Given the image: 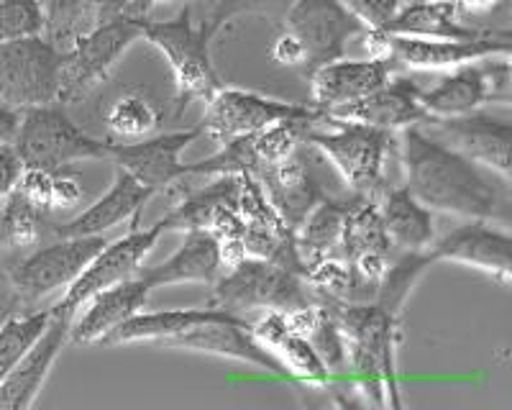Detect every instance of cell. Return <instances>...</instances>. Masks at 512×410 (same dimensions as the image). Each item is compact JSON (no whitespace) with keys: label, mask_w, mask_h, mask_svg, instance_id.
I'll use <instances>...</instances> for the list:
<instances>
[{"label":"cell","mask_w":512,"mask_h":410,"mask_svg":"<svg viewBox=\"0 0 512 410\" xmlns=\"http://www.w3.org/2000/svg\"><path fill=\"white\" fill-rule=\"evenodd\" d=\"M397 147L405 188L428 211L454 213L469 221L510 223V182L497 185L484 167L418 126L402 129Z\"/></svg>","instance_id":"obj_1"},{"label":"cell","mask_w":512,"mask_h":410,"mask_svg":"<svg viewBox=\"0 0 512 410\" xmlns=\"http://www.w3.org/2000/svg\"><path fill=\"white\" fill-rule=\"evenodd\" d=\"M344 328L349 341V369L356 375L361 403L400 410L397 341L400 318L377 303H318Z\"/></svg>","instance_id":"obj_2"},{"label":"cell","mask_w":512,"mask_h":410,"mask_svg":"<svg viewBox=\"0 0 512 410\" xmlns=\"http://www.w3.org/2000/svg\"><path fill=\"white\" fill-rule=\"evenodd\" d=\"M141 39H146L164 57L175 80V116L180 118L190 103L210 98L221 88L218 72L210 57L216 36L195 21L192 6H185L175 18H139Z\"/></svg>","instance_id":"obj_3"},{"label":"cell","mask_w":512,"mask_h":410,"mask_svg":"<svg viewBox=\"0 0 512 410\" xmlns=\"http://www.w3.org/2000/svg\"><path fill=\"white\" fill-rule=\"evenodd\" d=\"M208 305L244 318L246 311H305L315 305V295L300 272L246 254L226 267L213 285Z\"/></svg>","instance_id":"obj_4"},{"label":"cell","mask_w":512,"mask_h":410,"mask_svg":"<svg viewBox=\"0 0 512 410\" xmlns=\"http://www.w3.org/2000/svg\"><path fill=\"white\" fill-rule=\"evenodd\" d=\"M139 39V18L118 16L90 26L59 47V103L88 98Z\"/></svg>","instance_id":"obj_5"},{"label":"cell","mask_w":512,"mask_h":410,"mask_svg":"<svg viewBox=\"0 0 512 410\" xmlns=\"http://www.w3.org/2000/svg\"><path fill=\"white\" fill-rule=\"evenodd\" d=\"M331 129H313L305 134V144L320 152L344 177V182L354 190V195L379 198L384 193V164L387 154L392 152L390 131L372 129L364 123L341 121L328 116Z\"/></svg>","instance_id":"obj_6"},{"label":"cell","mask_w":512,"mask_h":410,"mask_svg":"<svg viewBox=\"0 0 512 410\" xmlns=\"http://www.w3.org/2000/svg\"><path fill=\"white\" fill-rule=\"evenodd\" d=\"M13 147L24 167L44 170H64L72 162L111 157V141H100L82 131L59 103L21 113Z\"/></svg>","instance_id":"obj_7"},{"label":"cell","mask_w":512,"mask_h":410,"mask_svg":"<svg viewBox=\"0 0 512 410\" xmlns=\"http://www.w3.org/2000/svg\"><path fill=\"white\" fill-rule=\"evenodd\" d=\"M108 244V236H57L52 244L36 246L6 267V282L24 308L70 287L90 259Z\"/></svg>","instance_id":"obj_8"},{"label":"cell","mask_w":512,"mask_h":410,"mask_svg":"<svg viewBox=\"0 0 512 410\" xmlns=\"http://www.w3.org/2000/svg\"><path fill=\"white\" fill-rule=\"evenodd\" d=\"M328 113L318 111L315 106L305 103H292V100L269 98V95L254 93V90L241 88H221L205 100L203 113V136L223 144L236 136L256 134V131L274 126L282 121H313L323 123Z\"/></svg>","instance_id":"obj_9"},{"label":"cell","mask_w":512,"mask_h":410,"mask_svg":"<svg viewBox=\"0 0 512 410\" xmlns=\"http://www.w3.org/2000/svg\"><path fill=\"white\" fill-rule=\"evenodd\" d=\"M0 103L24 113L59 103V49L44 34L0 44Z\"/></svg>","instance_id":"obj_10"},{"label":"cell","mask_w":512,"mask_h":410,"mask_svg":"<svg viewBox=\"0 0 512 410\" xmlns=\"http://www.w3.org/2000/svg\"><path fill=\"white\" fill-rule=\"evenodd\" d=\"M162 234V221H154L152 226H141V218L131 221L128 234H123L121 239H108V244L90 259L88 267L67 287L64 298L54 305L52 311L72 321L82 311V305L88 303L93 295H98L100 290H108L118 282H126L139 275L141 262L157 246Z\"/></svg>","instance_id":"obj_11"},{"label":"cell","mask_w":512,"mask_h":410,"mask_svg":"<svg viewBox=\"0 0 512 410\" xmlns=\"http://www.w3.org/2000/svg\"><path fill=\"white\" fill-rule=\"evenodd\" d=\"M372 57H387L410 70H456L479 59L510 57V31H492L482 39H408V36H387L382 31H367Z\"/></svg>","instance_id":"obj_12"},{"label":"cell","mask_w":512,"mask_h":410,"mask_svg":"<svg viewBox=\"0 0 512 410\" xmlns=\"http://www.w3.org/2000/svg\"><path fill=\"white\" fill-rule=\"evenodd\" d=\"M280 26L303 49L305 77L344 57L351 36L367 31L338 0H292Z\"/></svg>","instance_id":"obj_13"},{"label":"cell","mask_w":512,"mask_h":410,"mask_svg":"<svg viewBox=\"0 0 512 410\" xmlns=\"http://www.w3.org/2000/svg\"><path fill=\"white\" fill-rule=\"evenodd\" d=\"M428 116H464L487 103H510V57H489L456 67L431 90H420Z\"/></svg>","instance_id":"obj_14"},{"label":"cell","mask_w":512,"mask_h":410,"mask_svg":"<svg viewBox=\"0 0 512 410\" xmlns=\"http://www.w3.org/2000/svg\"><path fill=\"white\" fill-rule=\"evenodd\" d=\"M418 129L443 141L446 147L456 149L466 159L510 182V147L512 123L507 116L492 113H464V116H425Z\"/></svg>","instance_id":"obj_15"},{"label":"cell","mask_w":512,"mask_h":410,"mask_svg":"<svg viewBox=\"0 0 512 410\" xmlns=\"http://www.w3.org/2000/svg\"><path fill=\"white\" fill-rule=\"evenodd\" d=\"M200 136H203V129L198 123L192 129L167 131V134H154L139 141H123V144L111 141L108 159L118 170L128 172L136 182H141L144 188L164 193L190 177V164L182 162V152Z\"/></svg>","instance_id":"obj_16"},{"label":"cell","mask_w":512,"mask_h":410,"mask_svg":"<svg viewBox=\"0 0 512 410\" xmlns=\"http://www.w3.org/2000/svg\"><path fill=\"white\" fill-rule=\"evenodd\" d=\"M162 346L182 349V352L208 354V357L236 359V362H246L251 367L262 369V372H269V375L290 377L285 364L274 357L262 341L256 339L254 331H251V323L241 316L200 323V326L190 328L187 334L164 341Z\"/></svg>","instance_id":"obj_17"},{"label":"cell","mask_w":512,"mask_h":410,"mask_svg":"<svg viewBox=\"0 0 512 410\" xmlns=\"http://www.w3.org/2000/svg\"><path fill=\"white\" fill-rule=\"evenodd\" d=\"M433 262H456L495 277L502 285L512 282V239L507 231L492 229L489 221H469L448 231L428 246Z\"/></svg>","instance_id":"obj_18"},{"label":"cell","mask_w":512,"mask_h":410,"mask_svg":"<svg viewBox=\"0 0 512 410\" xmlns=\"http://www.w3.org/2000/svg\"><path fill=\"white\" fill-rule=\"evenodd\" d=\"M392 59L369 57V59H336L320 70H315L310 80V98L318 111L333 113L336 108L354 103L364 95L382 88L384 82L392 80Z\"/></svg>","instance_id":"obj_19"},{"label":"cell","mask_w":512,"mask_h":410,"mask_svg":"<svg viewBox=\"0 0 512 410\" xmlns=\"http://www.w3.org/2000/svg\"><path fill=\"white\" fill-rule=\"evenodd\" d=\"M70 326V318L52 311V321L44 328L39 341L31 346V352L0 380V408L29 410L36 403L54 362L62 354L64 344L70 341Z\"/></svg>","instance_id":"obj_20"},{"label":"cell","mask_w":512,"mask_h":410,"mask_svg":"<svg viewBox=\"0 0 512 410\" xmlns=\"http://www.w3.org/2000/svg\"><path fill=\"white\" fill-rule=\"evenodd\" d=\"M149 295H152V285L146 282L141 270L131 280L100 290L82 305L85 311L72 318L70 339L77 344H103L105 336L116 331L123 321L144 311Z\"/></svg>","instance_id":"obj_21"},{"label":"cell","mask_w":512,"mask_h":410,"mask_svg":"<svg viewBox=\"0 0 512 410\" xmlns=\"http://www.w3.org/2000/svg\"><path fill=\"white\" fill-rule=\"evenodd\" d=\"M154 190L144 188L128 172L118 170L113 177V185L108 193L100 195L95 203H90L82 213H77L70 221L54 226V236H103L105 231L116 229L121 223H131L141 218L144 205L154 198Z\"/></svg>","instance_id":"obj_22"},{"label":"cell","mask_w":512,"mask_h":410,"mask_svg":"<svg viewBox=\"0 0 512 410\" xmlns=\"http://www.w3.org/2000/svg\"><path fill=\"white\" fill-rule=\"evenodd\" d=\"M254 177L259 180L264 193H267L269 203L274 205V211L280 213L282 221L292 231L300 229L315 205L326 198L318 177L310 172L300 149L295 154H290L287 159H282V162L264 167Z\"/></svg>","instance_id":"obj_23"},{"label":"cell","mask_w":512,"mask_h":410,"mask_svg":"<svg viewBox=\"0 0 512 410\" xmlns=\"http://www.w3.org/2000/svg\"><path fill=\"white\" fill-rule=\"evenodd\" d=\"M223 272H226V257H223L221 244L205 229L185 231V241L177 246V252L169 254L162 264L141 267V275L152 285V290L185 285V282L213 287L221 280Z\"/></svg>","instance_id":"obj_24"},{"label":"cell","mask_w":512,"mask_h":410,"mask_svg":"<svg viewBox=\"0 0 512 410\" xmlns=\"http://www.w3.org/2000/svg\"><path fill=\"white\" fill-rule=\"evenodd\" d=\"M418 95L420 88L413 80L397 77V80L384 82L382 88H377L374 93L336 108L328 116L341 118V121L364 123V126L390 131L392 134V131H402L425 121L428 113L420 106Z\"/></svg>","instance_id":"obj_25"},{"label":"cell","mask_w":512,"mask_h":410,"mask_svg":"<svg viewBox=\"0 0 512 410\" xmlns=\"http://www.w3.org/2000/svg\"><path fill=\"white\" fill-rule=\"evenodd\" d=\"M251 331L274 357L285 364L290 380L303 382L310 387H328L331 385V375L323 367L320 357L315 354L313 344L308 336L295 328L287 313L267 311V316L251 323Z\"/></svg>","instance_id":"obj_26"},{"label":"cell","mask_w":512,"mask_h":410,"mask_svg":"<svg viewBox=\"0 0 512 410\" xmlns=\"http://www.w3.org/2000/svg\"><path fill=\"white\" fill-rule=\"evenodd\" d=\"M387 36H408V39H454L472 41L510 29H482L466 24L456 11L454 0H408V6L397 8L395 16L379 29Z\"/></svg>","instance_id":"obj_27"},{"label":"cell","mask_w":512,"mask_h":410,"mask_svg":"<svg viewBox=\"0 0 512 410\" xmlns=\"http://www.w3.org/2000/svg\"><path fill=\"white\" fill-rule=\"evenodd\" d=\"M223 318H233V313L218 311V308H167V311H139L128 321H123L116 331L105 336V346H121V344H164V341L175 339V336L187 334L190 328L200 326V323L223 321Z\"/></svg>","instance_id":"obj_28"},{"label":"cell","mask_w":512,"mask_h":410,"mask_svg":"<svg viewBox=\"0 0 512 410\" xmlns=\"http://www.w3.org/2000/svg\"><path fill=\"white\" fill-rule=\"evenodd\" d=\"M379 216L392 246L423 252L436 241L433 229V211L410 195L408 188L384 190L379 195Z\"/></svg>","instance_id":"obj_29"},{"label":"cell","mask_w":512,"mask_h":410,"mask_svg":"<svg viewBox=\"0 0 512 410\" xmlns=\"http://www.w3.org/2000/svg\"><path fill=\"white\" fill-rule=\"evenodd\" d=\"M351 198L336 200L323 198L315 205L305 223L295 231L297 254L303 259L305 270L308 264L318 262V259L336 257V249L341 246V234H344V221L349 213Z\"/></svg>","instance_id":"obj_30"},{"label":"cell","mask_w":512,"mask_h":410,"mask_svg":"<svg viewBox=\"0 0 512 410\" xmlns=\"http://www.w3.org/2000/svg\"><path fill=\"white\" fill-rule=\"evenodd\" d=\"M341 249H344L346 262L359 257H390L392 241L384 231L382 216H379V198L351 195L344 234H341Z\"/></svg>","instance_id":"obj_31"},{"label":"cell","mask_w":512,"mask_h":410,"mask_svg":"<svg viewBox=\"0 0 512 410\" xmlns=\"http://www.w3.org/2000/svg\"><path fill=\"white\" fill-rule=\"evenodd\" d=\"M164 121V111L157 100L144 90H128L113 100L105 111L108 141H139L154 136Z\"/></svg>","instance_id":"obj_32"},{"label":"cell","mask_w":512,"mask_h":410,"mask_svg":"<svg viewBox=\"0 0 512 410\" xmlns=\"http://www.w3.org/2000/svg\"><path fill=\"white\" fill-rule=\"evenodd\" d=\"M44 226V211L18 188L0 200V252L18 254L39 246L44 239Z\"/></svg>","instance_id":"obj_33"},{"label":"cell","mask_w":512,"mask_h":410,"mask_svg":"<svg viewBox=\"0 0 512 410\" xmlns=\"http://www.w3.org/2000/svg\"><path fill=\"white\" fill-rule=\"evenodd\" d=\"M433 257L428 249L423 252H410V249H402V254L397 259H390L387 270L382 272L377 282V298L374 303L379 308H384L387 313L400 318L402 308L408 303L413 287L418 285L420 277L433 267Z\"/></svg>","instance_id":"obj_34"},{"label":"cell","mask_w":512,"mask_h":410,"mask_svg":"<svg viewBox=\"0 0 512 410\" xmlns=\"http://www.w3.org/2000/svg\"><path fill=\"white\" fill-rule=\"evenodd\" d=\"M18 190L44 213L59 211V208H72L85 198L82 180L75 172L64 170H44V167H24Z\"/></svg>","instance_id":"obj_35"},{"label":"cell","mask_w":512,"mask_h":410,"mask_svg":"<svg viewBox=\"0 0 512 410\" xmlns=\"http://www.w3.org/2000/svg\"><path fill=\"white\" fill-rule=\"evenodd\" d=\"M292 0H195L192 13L200 26L216 36L223 26L241 16H264L274 24H282Z\"/></svg>","instance_id":"obj_36"},{"label":"cell","mask_w":512,"mask_h":410,"mask_svg":"<svg viewBox=\"0 0 512 410\" xmlns=\"http://www.w3.org/2000/svg\"><path fill=\"white\" fill-rule=\"evenodd\" d=\"M52 321V311H16L0 323V380L16 367L31 346L39 341L44 328Z\"/></svg>","instance_id":"obj_37"},{"label":"cell","mask_w":512,"mask_h":410,"mask_svg":"<svg viewBox=\"0 0 512 410\" xmlns=\"http://www.w3.org/2000/svg\"><path fill=\"white\" fill-rule=\"evenodd\" d=\"M39 6L44 16V36L57 44V49L95 26L90 0H39Z\"/></svg>","instance_id":"obj_38"},{"label":"cell","mask_w":512,"mask_h":410,"mask_svg":"<svg viewBox=\"0 0 512 410\" xmlns=\"http://www.w3.org/2000/svg\"><path fill=\"white\" fill-rule=\"evenodd\" d=\"M44 34L39 0H0V44Z\"/></svg>","instance_id":"obj_39"},{"label":"cell","mask_w":512,"mask_h":410,"mask_svg":"<svg viewBox=\"0 0 512 410\" xmlns=\"http://www.w3.org/2000/svg\"><path fill=\"white\" fill-rule=\"evenodd\" d=\"M367 31L384 29L400 8V0H338Z\"/></svg>","instance_id":"obj_40"},{"label":"cell","mask_w":512,"mask_h":410,"mask_svg":"<svg viewBox=\"0 0 512 410\" xmlns=\"http://www.w3.org/2000/svg\"><path fill=\"white\" fill-rule=\"evenodd\" d=\"M21 172H24V162L18 157L16 147L0 144V200L18 188Z\"/></svg>","instance_id":"obj_41"},{"label":"cell","mask_w":512,"mask_h":410,"mask_svg":"<svg viewBox=\"0 0 512 410\" xmlns=\"http://www.w3.org/2000/svg\"><path fill=\"white\" fill-rule=\"evenodd\" d=\"M269 54H272V59L280 67H290V70L303 72V49H300V44L295 41V36L287 34L285 29L277 34Z\"/></svg>","instance_id":"obj_42"},{"label":"cell","mask_w":512,"mask_h":410,"mask_svg":"<svg viewBox=\"0 0 512 410\" xmlns=\"http://www.w3.org/2000/svg\"><path fill=\"white\" fill-rule=\"evenodd\" d=\"M134 0H90V13H93L95 24L111 21V18L126 16Z\"/></svg>","instance_id":"obj_43"},{"label":"cell","mask_w":512,"mask_h":410,"mask_svg":"<svg viewBox=\"0 0 512 410\" xmlns=\"http://www.w3.org/2000/svg\"><path fill=\"white\" fill-rule=\"evenodd\" d=\"M456 11L464 18H479L487 16V13H495L497 8L505 6V0H454Z\"/></svg>","instance_id":"obj_44"},{"label":"cell","mask_w":512,"mask_h":410,"mask_svg":"<svg viewBox=\"0 0 512 410\" xmlns=\"http://www.w3.org/2000/svg\"><path fill=\"white\" fill-rule=\"evenodd\" d=\"M21 126V113L0 103V144H13Z\"/></svg>","instance_id":"obj_45"},{"label":"cell","mask_w":512,"mask_h":410,"mask_svg":"<svg viewBox=\"0 0 512 410\" xmlns=\"http://www.w3.org/2000/svg\"><path fill=\"white\" fill-rule=\"evenodd\" d=\"M169 3H185V6H192L195 0H134L131 8H128L126 16H134V18H146L154 8L159 6H169Z\"/></svg>","instance_id":"obj_46"}]
</instances>
